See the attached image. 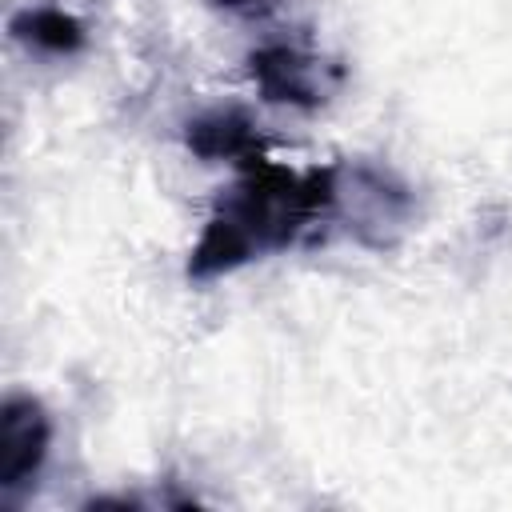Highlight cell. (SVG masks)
I'll use <instances>...</instances> for the list:
<instances>
[{
  "label": "cell",
  "instance_id": "5",
  "mask_svg": "<svg viewBox=\"0 0 512 512\" xmlns=\"http://www.w3.org/2000/svg\"><path fill=\"white\" fill-rule=\"evenodd\" d=\"M184 144L200 160H228L236 168L268 156V144H264L256 120L240 104H216V108L196 112L184 124Z\"/></svg>",
  "mask_w": 512,
  "mask_h": 512
},
{
  "label": "cell",
  "instance_id": "4",
  "mask_svg": "<svg viewBox=\"0 0 512 512\" xmlns=\"http://www.w3.org/2000/svg\"><path fill=\"white\" fill-rule=\"evenodd\" d=\"M52 448V420L48 408L28 396L12 392L0 404V504L12 508L20 492H28L48 460Z\"/></svg>",
  "mask_w": 512,
  "mask_h": 512
},
{
  "label": "cell",
  "instance_id": "3",
  "mask_svg": "<svg viewBox=\"0 0 512 512\" xmlns=\"http://www.w3.org/2000/svg\"><path fill=\"white\" fill-rule=\"evenodd\" d=\"M248 76L256 92L268 104H288V108H324L348 80V68L332 56L308 52L300 44H260L248 52Z\"/></svg>",
  "mask_w": 512,
  "mask_h": 512
},
{
  "label": "cell",
  "instance_id": "6",
  "mask_svg": "<svg viewBox=\"0 0 512 512\" xmlns=\"http://www.w3.org/2000/svg\"><path fill=\"white\" fill-rule=\"evenodd\" d=\"M8 32H12V40H20L24 48H36L44 56H76L84 48V40H88L84 24L72 12L56 8V4H40V8L16 12L8 20Z\"/></svg>",
  "mask_w": 512,
  "mask_h": 512
},
{
  "label": "cell",
  "instance_id": "2",
  "mask_svg": "<svg viewBox=\"0 0 512 512\" xmlns=\"http://www.w3.org/2000/svg\"><path fill=\"white\" fill-rule=\"evenodd\" d=\"M332 220L344 224V232L356 244L372 252H388L412 228L416 196L392 168H380L368 160H344L336 164Z\"/></svg>",
  "mask_w": 512,
  "mask_h": 512
},
{
  "label": "cell",
  "instance_id": "7",
  "mask_svg": "<svg viewBox=\"0 0 512 512\" xmlns=\"http://www.w3.org/2000/svg\"><path fill=\"white\" fill-rule=\"evenodd\" d=\"M216 12H228V16H244V20H260V16H272L280 12L284 4L292 0H208Z\"/></svg>",
  "mask_w": 512,
  "mask_h": 512
},
{
  "label": "cell",
  "instance_id": "1",
  "mask_svg": "<svg viewBox=\"0 0 512 512\" xmlns=\"http://www.w3.org/2000/svg\"><path fill=\"white\" fill-rule=\"evenodd\" d=\"M336 164L284 168L268 156L240 168V180L216 200L200 240L188 252V280L228 276L260 256L300 244L332 220Z\"/></svg>",
  "mask_w": 512,
  "mask_h": 512
}]
</instances>
